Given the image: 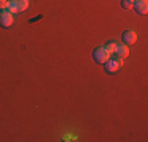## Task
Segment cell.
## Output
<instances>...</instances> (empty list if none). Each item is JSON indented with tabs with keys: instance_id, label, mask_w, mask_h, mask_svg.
I'll return each mask as SVG.
<instances>
[{
	"instance_id": "1",
	"label": "cell",
	"mask_w": 148,
	"mask_h": 142,
	"mask_svg": "<svg viewBox=\"0 0 148 142\" xmlns=\"http://www.w3.org/2000/svg\"><path fill=\"white\" fill-rule=\"evenodd\" d=\"M93 59L96 63H106L109 59H110V54L106 51V48H96L93 51Z\"/></svg>"
},
{
	"instance_id": "2",
	"label": "cell",
	"mask_w": 148,
	"mask_h": 142,
	"mask_svg": "<svg viewBox=\"0 0 148 142\" xmlns=\"http://www.w3.org/2000/svg\"><path fill=\"white\" fill-rule=\"evenodd\" d=\"M14 24V17H13V14L8 11V10H3V11H0V26L3 28H10Z\"/></svg>"
},
{
	"instance_id": "3",
	"label": "cell",
	"mask_w": 148,
	"mask_h": 142,
	"mask_svg": "<svg viewBox=\"0 0 148 142\" xmlns=\"http://www.w3.org/2000/svg\"><path fill=\"white\" fill-rule=\"evenodd\" d=\"M106 65V71L107 73H115V71L120 70V66L123 65V60H118V59H109L107 62L104 63Z\"/></svg>"
},
{
	"instance_id": "4",
	"label": "cell",
	"mask_w": 148,
	"mask_h": 142,
	"mask_svg": "<svg viewBox=\"0 0 148 142\" xmlns=\"http://www.w3.org/2000/svg\"><path fill=\"white\" fill-rule=\"evenodd\" d=\"M129 55V48H128V44H118L117 46V51H115V59H118V60H125L126 57Z\"/></svg>"
},
{
	"instance_id": "5",
	"label": "cell",
	"mask_w": 148,
	"mask_h": 142,
	"mask_svg": "<svg viewBox=\"0 0 148 142\" xmlns=\"http://www.w3.org/2000/svg\"><path fill=\"white\" fill-rule=\"evenodd\" d=\"M132 8L139 14H147L148 13V2L147 0H136L134 5H132Z\"/></svg>"
},
{
	"instance_id": "6",
	"label": "cell",
	"mask_w": 148,
	"mask_h": 142,
	"mask_svg": "<svg viewBox=\"0 0 148 142\" xmlns=\"http://www.w3.org/2000/svg\"><path fill=\"white\" fill-rule=\"evenodd\" d=\"M137 41V33L134 30H126L123 33V43L125 44H134Z\"/></svg>"
},
{
	"instance_id": "7",
	"label": "cell",
	"mask_w": 148,
	"mask_h": 142,
	"mask_svg": "<svg viewBox=\"0 0 148 142\" xmlns=\"http://www.w3.org/2000/svg\"><path fill=\"white\" fill-rule=\"evenodd\" d=\"M13 3L17 6L19 11H25L29 8V0H13Z\"/></svg>"
},
{
	"instance_id": "8",
	"label": "cell",
	"mask_w": 148,
	"mask_h": 142,
	"mask_svg": "<svg viewBox=\"0 0 148 142\" xmlns=\"http://www.w3.org/2000/svg\"><path fill=\"white\" fill-rule=\"evenodd\" d=\"M117 46H118V44H117L115 41H109L107 44L104 46V48H106V51H107L109 54L112 55V54H115V51H117Z\"/></svg>"
},
{
	"instance_id": "9",
	"label": "cell",
	"mask_w": 148,
	"mask_h": 142,
	"mask_svg": "<svg viewBox=\"0 0 148 142\" xmlns=\"http://www.w3.org/2000/svg\"><path fill=\"white\" fill-rule=\"evenodd\" d=\"M132 5H134V2H131V0H121V6H123L125 10L132 8Z\"/></svg>"
},
{
	"instance_id": "10",
	"label": "cell",
	"mask_w": 148,
	"mask_h": 142,
	"mask_svg": "<svg viewBox=\"0 0 148 142\" xmlns=\"http://www.w3.org/2000/svg\"><path fill=\"white\" fill-rule=\"evenodd\" d=\"M8 6H10V0H0V11L8 10Z\"/></svg>"
},
{
	"instance_id": "11",
	"label": "cell",
	"mask_w": 148,
	"mask_h": 142,
	"mask_svg": "<svg viewBox=\"0 0 148 142\" xmlns=\"http://www.w3.org/2000/svg\"><path fill=\"white\" fill-rule=\"evenodd\" d=\"M8 11L11 13V14H16V13H19V10H17V6L14 5L13 2H10V6H8Z\"/></svg>"
},
{
	"instance_id": "12",
	"label": "cell",
	"mask_w": 148,
	"mask_h": 142,
	"mask_svg": "<svg viewBox=\"0 0 148 142\" xmlns=\"http://www.w3.org/2000/svg\"><path fill=\"white\" fill-rule=\"evenodd\" d=\"M131 2H136V0H131Z\"/></svg>"
}]
</instances>
